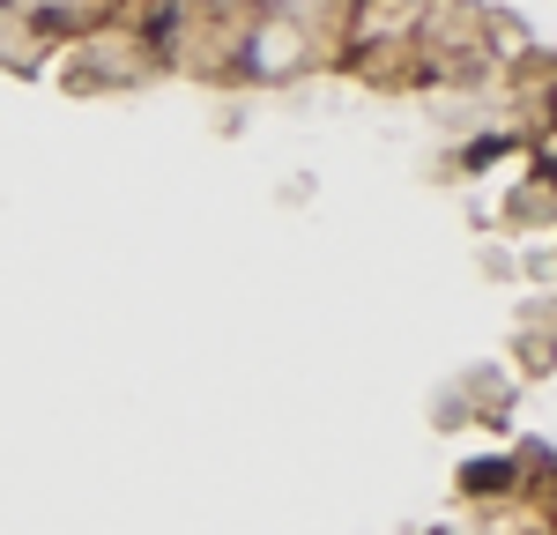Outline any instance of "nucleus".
Masks as SVG:
<instances>
[{
    "label": "nucleus",
    "instance_id": "f257e3e1",
    "mask_svg": "<svg viewBox=\"0 0 557 535\" xmlns=\"http://www.w3.org/2000/svg\"><path fill=\"white\" fill-rule=\"evenodd\" d=\"M461 498H513L520 490V461L513 453H475V461H461Z\"/></svg>",
    "mask_w": 557,
    "mask_h": 535
},
{
    "label": "nucleus",
    "instance_id": "f03ea898",
    "mask_svg": "<svg viewBox=\"0 0 557 535\" xmlns=\"http://www.w3.org/2000/svg\"><path fill=\"white\" fill-rule=\"evenodd\" d=\"M513 141H520V134H506V127L475 134L469 149H461V172H491V164H498V157H513Z\"/></svg>",
    "mask_w": 557,
    "mask_h": 535
},
{
    "label": "nucleus",
    "instance_id": "7ed1b4c3",
    "mask_svg": "<svg viewBox=\"0 0 557 535\" xmlns=\"http://www.w3.org/2000/svg\"><path fill=\"white\" fill-rule=\"evenodd\" d=\"M30 30H38V38H83L89 15L83 8H30Z\"/></svg>",
    "mask_w": 557,
    "mask_h": 535
},
{
    "label": "nucleus",
    "instance_id": "20e7f679",
    "mask_svg": "<svg viewBox=\"0 0 557 535\" xmlns=\"http://www.w3.org/2000/svg\"><path fill=\"white\" fill-rule=\"evenodd\" d=\"M528 178H535L543 194H557V149H535V164H528Z\"/></svg>",
    "mask_w": 557,
    "mask_h": 535
},
{
    "label": "nucleus",
    "instance_id": "39448f33",
    "mask_svg": "<svg viewBox=\"0 0 557 535\" xmlns=\"http://www.w3.org/2000/svg\"><path fill=\"white\" fill-rule=\"evenodd\" d=\"M535 112H543V127L557 134V75H543V97H535Z\"/></svg>",
    "mask_w": 557,
    "mask_h": 535
},
{
    "label": "nucleus",
    "instance_id": "423d86ee",
    "mask_svg": "<svg viewBox=\"0 0 557 535\" xmlns=\"http://www.w3.org/2000/svg\"><path fill=\"white\" fill-rule=\"evenodd\" d=\"M186 8H201V15H223V8H231V0H186Z\"/></svg>",
    "mask_w": 557,
    "mask_h": 535
},
{
    "label": "nucleus",
    "instance_id": "0eeeda50",
    "mask_svg": "<svg viewBox=\"0 0 557 535\" xmlns=\"http://www.w3.org/2000/svg\"><path fill=\"white\" fill-rule=\"evenodd\" d=\"M8 8H15V0H0V15H8Z\"/></svg>",
    "mask_w": 557,
    "mask_h": 535
},
{
    "label": "nucleus",
    "instance_id": "6e6552de",
    "mask_svg": "<svg viewBox=\"0 0 557 535\" xmlns=\"http://www.w3.org/2000/svg\"><path fill=\"white\" fill-rule=\"evenodd\" d=\"M431 535H454V528H431Z\"/></svg>",
    "mask_w": 557,
    "mask_h": 535
}]
</instances>
